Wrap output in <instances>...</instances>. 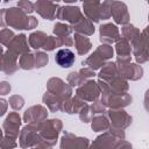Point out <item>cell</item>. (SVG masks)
<instances>
[{
	"instance_id": "obj_52",
	"label": "cell",
	"mask_w": 149,
	"mask_h": 149,
	"mask_svg": "<svg viewBox=\"0 0 149 149\" xmlns=\"http://www.w3.org/2000/svg\"><path fill=\"white\" fill-rule=\"evenodd\" d=\"M2 140V129H0V141Z\"/></svg>"
},
{
	"instance_id": "obj_18",
	"label": "cell",
	"mask_w": 149,
	"mask_h": 149,
	"mask_svg": "<svg viewBox=\"0 0 149 149\" xmlns=\"http://www.w3.org/2000/svg\"><path fill=\"white\" fill-rule=\"evenodd\" d=\"M34 9L45 20H54L56 17V13L58 9V3L51 1L38 0L34 3Z\"/></svg>"
},
{
	"instance_id": "obj_41",
	"label": "cell",
	"mask_w": 149,
	"mask_h": 149,
	"mask_svg": "<svg viewBox=\"0 0 149 149\" xmlns=\"http://www.w3.org/2000/svg\"><path fill=\"white\" fill-rule=\"evenodd\" d=\"M78 115H79V119L83 121V122H90L91 120H92V113H91V109H90V106L88 105H85L80 111H79V113H78Z\"/></svg>"
},
{
	"instance_id": "obj_3",
	"label": "cell",
	"mask_w": 149,
	"mask_h": 149,
	"mask_svg": "<svg viewBox=\"0 0 149 149\" xmlns=\"http://www.w3.org/2000/svg\"><path fill=\"white\" fill-rule=\"evenodd\" d=\"M63 128V123L58 119H51V120H44L41 122V127L38 130L40 137L42 141L49 143L50 146H55L58 134Z\"/></svg>"
},
{
	"instance_id": "obj_14",
	"label": "cell",
	"mask_w": 149,
	"mask_h": 149,
	"mask_svg": "<svg viewBox=\"0 0 149 149\" xmlns=\"http://www.w3.org/2000/svg\"><path fill=\"white\" fill-rule=\"evenodd\" d=\"M20 125H21V116L19 115V113L16 112H12L7 115L6 120L3 121V132H5V136H9L12 139H15L19 136V129H20Z\"/></svg>"
},
{
	"instance_id": "obj_12",
	"label": "cell",
	"mask_w": 149,
	"mask_h": 149,
	"mask_svg": "<svg viewBox=\"0 0 149 149\" xmlns=\"http://www.w3.org/2000/svg\"><path fill=\"white\" fill-rule=\"evenodd\" d=\"M56 17L58 20H64V21H68L72 24H76L84 16H83L81 10H80L79 7H77V6H64V7H59L57 9Z\"/></svg>"
},
{
	"instance_id": "obj_36",
	"label": "cell",
	"mask_w": 149,
	"mask_h": 149,
	"mask_svg": "<svg viewBox=\"0 0 149 149\" xmlns=\"http://www.w3.org/2000/svg\"><path fill=\"white\" fill-rule=\"evenodd\" d=\"M34 56H35V68H43L49 62V57L44 51H36Z\"/></svg>"
},
{
	"instance_id": "obj_47",
	"label": "cell",
	"mask_w": 149,
	"mask_h": 149,
	"mask_svg": "<svg viewBox=\"0 0 149 149\" xmlns=\"http://www.w3.org/2000/svg\"><path fill=\"white\" fill-rule=\"evenodd\" d=\"M10 88H12V86H10L9 83H7V81H1L0 83V94L1 95L8 94L10 92Z\"/></svg>"
},
{
	"instance_id": "obj_33",
	"label": "cell",
	"mask_w": 149,
	"mask_h": 149,
	"mask_svg": "<svg viewBox=\"0 0 149 149\" xmlns=\"http://www.w3.org/2000/svg\"><path fill=\"white\" fill-rule=\"evenodd\" d=\"M19 66L23 70H31L35 68V56L30 51L27 54H23L20 56L19 59Z\"/></svg>"
},
{
	"instance_id": "obj_1",
	"label": "cell",
	"mask_w": 149,
	"mask_h": 149,
	"mask_svg": "<svg viewBox=\"0 0 149 149\" xmlns=\"http://www.w3.org/2000/svg\"><path fill=\"white\" fill-rule=\"evenodd\" d=\"M38 24L37 19L34 16H28L19 7L3 8V28L12 27L14 29H34Z\"/></svg>"
},
{
	"instance_id": "obj_7",
	"label": "cell",
	"mask_w": 149,
	"mask_h": 149,
	"mask_svg": "<svg viewBox=\"0 0 149 149\" xmlns=\"http://www.w3.org/2000/svg\"><path fill=\"white\" fill-rule=\"evenodd\" d=\"M47 90L48 92H50L51 94L56 95L57 98H59L63 102L65 100H68L69 98H71L72 94V87L64 83L61 78H50L47 83Z\"/></svg>"
},
{
	"instance_id": "obj_29",
	"label": "cell",
	"mask_w": 149,
	"mask_h": 149,
	"mask_svg": "<svg viewBox=\"0 0 149 149\" xmlns=\"http://www.w3.org/2000/svg\"><path fill=\"white\" fill-rule=\"evenodd\" d=\"M43 102L48 106V108L51 112H59V111H62L63 101L59 98H57L56 95H54L50 92H48V91L43 95Z\"/></svg>"
},
{
	"instance_id": "obj_21",
	"label": "cell",
	"mask_w": 149,
	"mask_h": 149,
	"mask_svg": "<svg viewBox=\"0 0 149 149\" xmlns=\"http://www.w3.org/2000/svg\"><path fill=\"white\" fill-rule=\"evenodd\" d=\"M55 61H56V63H57L59 66H62V68H70V66H72V64L74 63L76 56H74V54H73L70 49L64 48V49H59V50L56 52Z\"/></svg>"
},
{
	"instance_id": "obj_30",
	"label": "cell",
	"mask_w": 149,
	"mask_h": 149,
	"mask_svg": "<svg viewBox=\"0 0 149 149\" xmlns=\"http://www.w3.org/2000/svg\"><path fill=\"white\" fill-rule=\"evenodd\" d=\"M121 31H122V38H125L130 45L140 37V34H141L140 30L133 24H125Z\"/></svg>"
},
{
	"instance_id": "obj_45",
	"label": "cell",
	"mask_w": 149,
	"mask_h": 149,
	"mask_svg": "<svg viewBox=\"0 0 149 149\" xmlns=\"http://www.w3.org/2000/svg\"><path fill=\"white\" fill-rule=\"evenodd\" d=\"M78 72H79L80 77H81L84 80H87L88 78H91V77H94V76H95L94 71H93V70H91L90 68H86V66H84L83 69H80Z\"/></svg>"
},
{
	"instance_id": "obj_5",
	"label": "cell",
	"mask_w": 149,
	"mask_h": 149,
	"mask_svg": "<svg viewBox=\"0 0 149 149\" xmlns=\"http://www.w3.org/2000/svg\"><path fill=\"white\" fill-rule=\"evenodd\" d=\"M100 91L104 93H112V94H126L128 91V83L125 78L120 74L112 78L108 81H98Z\"/></svg>"
},
{
	"instance_id": "obj_27",
	"label": "cell",
	"mask_w": 149,
	"mask_h": 149,
	"mask_svg": "<svg viewBox=\"0 0 149 149\" xmlns=\"http://www.w3.org/2000/svg\"><path fill=\"white\" fill-rule=\"evenodd\" d=\"M74 45L77 49L78 55H85L91 50V41L88 40V37L80 35V34H74Z\"/></svg>"
},
{
	"instance_id": "obj_39",
	"label": "cell",
	"mask_w": 149,
	"mask_h": 149,
	"mask_svg": "<svg viewBox=\"0 0 149 149\" xmlns=\"http://www.w3.org/2000/svg\"><path fill=\"white\" fill-rule=\"evenodd\" d=\"M100 20H107L111 17V1H104L100 2Z\"/></svg>"
},
{
	"instance_id": "obj_19",
	"label": "cell",
	"mask_w": 149,
	"mask_h": 149,
	"mask_svg": "<svg viewBox=\"0 0 149 149\" xmlns=\"http://www.w3.org/2000/svg\"><path fill=\"white\" fill-rule=\"evenodd\" d=\"M48 116V111L42 105H35L29 107L23 114V121L27 123L44 121Z\"/></svg>"
},
{
	"instance_id": "obj_50",
	"label": "cell",
	"mask_w": 149,
	"mask_h": 149,
	"mask_svg": "<svg viewBox=\"0 0 149 149\" xmlns=\"http://www.w3.org/2000/svg\"><path fill=\"white\" fill-rule=\"evenodd\" d=\"M116 149H133V147H132V144L129 143V142H127V141H121L119 144H118V147H116Z\"/></svg>"
},
{
	"instance_id": "obj_4",
	"label": "cell",
	"mask_w": 149,
	"mask_h": 149,
	"mask_svg": "<svg viewBox=\"0 0 149 149\" xmlns=\"http://www.w3.org/2000/svg\"><path fill=\"white\" fill-rule=\"evenodd\" d=\"M41 122L28 123L26 127L22 128V130L20 133V140H19L21 148H23V149L33 148L41 141V137H40V134H38Z\"/></svg>"
},
{
	"instance_id": "obj_40",
	"label": "cell",
	"mask_w": 149,
	"mask_h": 149,
	"mask_svg": "<svg viewBox=\"0 0 149 149\" xmlns=\"http://www.w3.org/2000/svg\"><path fill=\"white\" fill-rule=\"evenodd\" d=\"M59 47V41H58V37H55V36H48L44 45L42 47L45 51H52L54 49L58 48Z\"/></svg>"
},
{
	"instance_id": "obj_38",
	"label": "cell",
	"mask_w": 149,
	"mask_h": 149,
	"mask_svg": "<svg viewBox=\"0 0 149 149\" xmlns=\"http://www.w3.org/2000/svg\"><path fill=\"white\" fill-rule=\"evenodd\" d=\"M8 102H9V106L13 109L17 111V109H21L22 106L24 105V99L21 95H19V94H14V95H12L9 98V101Z\"/></svg>"
},
{
	"instance_id": "obj_25",
	"label": "cell",
	"mask_w": 149,
	"mask_h": 149,
	"mask_svg": "<svg viewBox=\"0 0 149 149\" xmlns=\"http://www.w3.org/2000/svg\"><path fill=\"white\" fill-rule=\"evenodd\" d=\"M71 27H72V30L76 31V34H80L84 36H90L94 33L93 23L90 20H87L86 17H83L79 22H77L76 24H73Z\"/></svg>"
},
{
	"instance_id": "obj_35",
	"label": "cell",
	"mask_w": 149,
	"mask_h": 149,
	"mask_svg": "<svg viewBox=\"0 0 149 149\" xmlns=\"http://www.w3.org/2000/svg\"><path fill=\"white\" fill-rule=\"evenodd\" d=\"M14 33L9 29V28H3L0 30V44L1 45H6L8 47V44L12 42V40L14 38Z\"/></svg>"
},
{
	"instance_id": "obj_32",
	"label": "cell",
	"mask_w": 149,
	"mask_h": 149,
	"mask_svg": "<svg viewBox=\"0 0 149 149\" xmlns=\"http://www.w3.org/2000/svg\"><path fill=\"white\" fill-rule=\"evenodd\" d=\"M91 127L94 132H102V130H107L111 126L108 119L105 115H97L94 118H92L91 120Z\"/></svg>"
},
{
	"instance_id": "obj_28",
	"label": "cell",
	"mask_w": 149,
	"mask_h": 149,
	"mask_svg": "<svg viewBox=\"0 0 149 149\" xmlns=\"http://www.w3.org/2000/svg\"><path fill=\"white\" fill-rule=\"evenodd\" d=\"M118 74H119V72H118V69H116L115 63L108 62V63H106L102 66V69L100 70V72H99L98 76H99V80H101V81H108L112 78L116 77Z\"/></svg>"
},
{
	"instance_id": "obj_15",
	"label": "cell",
	"mask_w": 149,
	"mask_h": 149,
	"mask_svg": "<svg viewBox=\"0 0 149 149\" xmlns=\"http://www.w3.org/2000/svg\"><path fill=\"white\" fill-rule=\"evenodd\" d=\"M121 141L123 140H119L118 137L113 136L111 133L106 132L99 135L93 141V143L88 147V149H116L118 144Z\"/></svg>"
},
{
	"instance_id": "obj_2",
	"label": "cell",
	"mask_w": 149,
	"mask_h": 149,
	"mask_svg": "<svg viewBox=\"0 0 149 149\" xmlns=\"http://www.w3.org/2000/svg\"><path fill=\"white\" fill-rule=\"evenodd\" d=\"M113 48L107 44H101L95 49V51L88 56L85 61H83V65H86V68H90L91 70H98L101 66L106 64V61L112 58L113 56Z\"/></svg>"
},
{
	"instance_id": "obj_9",
	"label": "cell",
	"mask_w": 149,
	"mask_h": 149,
	"mask_svg": "<svg viewBox=\"0 0 149 149\" xmlns=\"http://www.w3.org/2000/svg\"><path fill=\"white\" fill-rule=\"evenodd\" d=\"M100 101L105 106L109 107L111 109H121L132 102V97L128 93H126V94H112V93H104L102 92Z\"/></svg>"
},
{
	"instance_id": "obj_48",
	"label": "cell",
	"mask_w": 149,
	"mask_h": 149,
	"mask_svg": "<svg viewBox=\"0 0 149 149\" xmlns=\"http://www.w3.org/2000/svg\"><path fill=\"white\" fill-rule=\"evenodd\" d=\"M58 41H59V47H71L73 44V40L72 37L68 36V37H58Z\"/></svg>"
},
{
	"instance_id": "obj_24",
	"label": "cell",
	"mask_w": 149,
	"mask_h": 149,
	"mask_svg": "<svg viewBox=\"0 0 149 149\" xmlns=\"http://www.w3.org/2000/svg\"><path fill=\"white\" fill-rule=\"evenodd\" d=\"M86 105V102L81 99H79L78 97H73V98H69L68 100H65L63 102L62 106V111L66 112L68 114H74V113H79V111Z\"/></svg>"
},
{
	"instance_id": "obj_13",
	"label": "cell",
	"mask_w": 149,
	"mask_h": 149,
	"mask_svg": "<svg viewBox=\"0 0 149 149\" xmlns=\"http://www.w3.org/2000/svg\"><path fill=\"white\" fill-rule=\"evenodd\" d=\"M107 115L111 120V126L114 128L125 129L132 123V116L123 109H109L107 112Z\"/></svg>"
},
{
	"instance_id": "obj_11",
	"label": "cell",
	"mask_w": 149,
	"mask_h": 149,
	"mask_svg": "<svg viewBox=\"0 0 149 149\" xmlns=\"http://www.w3.org/2000/svg\"><path fill=\"white\" fill-rule=\"evenodd\" d=\"M90 141L86 137L76 136L72 133H65L61 139V149H88Z\"/></svg>"
},
{
	"instance_id": "obj_53",
	"label": "cell",
	"mask_w": 149,
	"mask_h": 149,
	"mask_svg": "<svg viewBox=\"0 0 149 149\" xmlns=\"http://www.w3.org/2000/svg\"><path fill=\"white\" fill-rule=\"evenodd\" d=\"M30 149H41L38 146H35V147H33V148H30Z\"/></svg>"
},
{
	"instance_id": "obj_44",
	"label": "cell",
	"mask_w": 149,
	"mask_h": 149,
	"mask_svg": "<svg viewBox=\"0 0 149 149\" xmlns=\"http://www.w3.org/2000/svg\"><path fill=\"white\" fill-rule=\"evenodd\" d=\"M105 108H106V106H105L101 101H98V100L93 101V104L90 106V109H91L92 115H93V114H100V113H104V112H105Z\"/></svg>"
},
{
	"instance_id": "obj_23",
	"label": "cell",
	"mask_w": 149,
	"mask_h": 149,
	"mask_svg": "<svg viewBox=\"0 0 149 149\" xmlns=\"http://www.w3.org/2000/svg\"><path fill=\"white\" fill-rule=\"evenodd\" d=\"M17 56H15L14 54H12L10 51H6L3 54V65H2V71L6 74H12L14 73L17 69H19V64H17Z\"/></svg>"
},
{
	"instance_id": "obj_10",
	"label": "cell",
	"mask_w": 149,
	"mask_h": 149,
	"mask_svg": "<svg viewBox=\"0 0 149 149\" xmlns=\"http://www.w3.org/2000/svg\"><path fill=\"white\" fill-rule=\"evenodd\" d=\"M132 50L136 58V62L142 64L148 61V37H147V28L140 34V37L130 45Z\"/></svg>"
},
{
	"instance_id": "obj_31",
	"label": "cell",
	"mask_w": 149,
	"mask_h": 149,
	"mask_svg": "<svg viewBox=\"0 0 149 149\" xmlns=\"http://www.w3.org/2000/svg\"><path fill=\"white\" fill-rule=\"evenodd\" d=\"M47 38H48V36H47L45 33H43V31H34L28 37L29 45L37 50V49H40V48H42L44 45Z\"/></svg>"
},
{
	"instance_id": "obj_34",
	"label": "cell",
	"mask_w": 149,
	"mask_h": 149,
	"mask_svg": "<svg viewBox=\"0 0 149 149\" xmlns=\"http://www.w3.org/2000/svg\"><path fill=\"white\" fill-rule=\"evenodd\" d=\"M72 31L73 30L71 26H68L62 22H58L54 26V34L56 35V37H68Z\"/></svg>"
},
{
	"instance_id": "obj_20",
	"label": "cell",
	"mask_w": 149,
	"mask_h": 149,
	"mask_svg": "<svg viewBox=\"0 0 149 149\" xmlns=\"http://www.w3.org/2000/svg\"><path fill=\"white\" fill-rule=\"evenodd\" d=\"M8 51L14 54L15 56H21L23 54L29 52V47H28V40L24 34H20L14 36L12 42L8 44Z\"/></svg>"
},
{
	"instance_id": "obj_42",
	"label": "cell",
	"mask_w": 149,
	"mask_h": 149,
	"mask_svg": "<svg viewBox=\"0 0 149 149\" xmlns=\"http://www.w3.org/2000/svg\"><path fill=\"white\" fill-rule=\"evenodd\" d=\"M17 146L15 139H12L9 136H3L0 141V148L1 149H14Z\"/></svg>"
},
{
	"instance_id": "obj_16",
	"label": "cell",
	"mask_w": 149,
	"mask_h": 149,
	"mask_svg": "<svg viewBox=\"0 0 149 149\" xmlns=\"http://www.w3.org/2000/svg\"><path fill=\"white\" fill-rule=\"evenodd\" d=\"M99 33H100V41L102 42V44L109 45L114 42L116 43L121 38L118 27L113 23L101 24L99 28Z\"/></svg>"
},
{
	"instance_id": "obj_22",
	"label": "cell",
	"mask_w": 149,
	"mask_h": 149,
	"mask_svg": "<svg viewBox=\"0 0 149 149\" xmlns=\"http://www.w3.org/2000/svg\"><path fill=\"white\" fill-rule=\"evenodd\" d=\"M100 2L94 1V2H84L83 3V9L86 15V19L90 20L91 22H99L100 21Z\"/></svg>"
},
{
	"instance_id": "obj_49",
	"label": "cell",
	"mask_w": 149,
	"mask_h": 149,
	"mask_svg": "<svg viewBox=\"0 0 149 149\" xmlns=\"http://www.w3.org/2000/svg\"><path fill=\"white\" fill-rule=\"evenodd\" d=\"M7 107H8V102L5 99H0V116H2L6 113Z\"/></svg>"
},
{
	"instance_id": "obj_26",
	"label": "cell",
	"mask_w": 149,
	"mask_h": 149,
	"mask_svg": "<svg viewBox=\"0 0 149 149\" xmlns=\"http://www.w3.org/2000/svg\"><path fill=\"white\" fill-rule=\"evenodd\" d=\"M115 50L118 54V59L119 61H129L130 62V52H132V47L130 44L125 40L120 38L116 44H115Z\"/></svg>"
},
{
	"instance_id": "obj_6",
	"label": "cell",
	"mask_w": 149,
	"mask_h": 149,
	"mask_svg": "<svg viewBox=\"0 0 149 149\" xmlns=\"http://www.w3.org/2000/svg\"><path fill=\"white\" fill-rule=\"evenodd\" d=\"M100 93L101 91L98 83L94 80L87 79L77 87L76 97H78L84 101H95L99 98Z\"/></svg>"
},
{
	"instance_id": "obj_51",
	"label": "cell",
	"mask_w": 149,
	"mask_h": 149,
	"mask_svg": "<svg viewBox=\"0 0 149 149\" xmlns=\"http://www.w3.org/2000/svg\"><path fill=\"white\" fill-rule=\"evenodd\" d=\"M3 49L2 45L0 44V71H2V65H3Z\"/></svg>"
},
{
	"instance_id": "obj_37",
	"label": "cell",
	"mask_w": 149,
	"mask_h": 149,
	"mask_svg": "<svg viewBox=\"0 0 149 149\" xmlns=\"http://www.w3.org/2000/svg\"><path fill=\"white\" fill-rule=\"evenodd\" d=\"M66 80H68V84H69L71 87H73V86H79L80 84H83V83L85 81V80L80 77L79 72H71V73H69Z\"/></svg>"
},
{
	"instance_id": "obj_43",
	"label": "cell",
	"mask_w": 149,
	"mask_h": 149,
	"mask_svg": "<svg viewBox=\"0 0 149 149\" xmlns=\"http://www.w3.org/2000/svg\"><path fill=\"white\" fill-rule=\"evenodd\" d=\"M17 7L20 8V9H22L27 15L28 14H30V13H33L35 9H34V3L33 2H30V1H19L17 2Z\"/></svg>"
},
{
	"instance_id": "obj_46",
	"label": "cell",
	"mask_w": 149,
	"mask_h": 149,
	"mask_svg": "<svg viewBox=\"0 0 149 149\" xmlns=\"http://www.w3.org/2000/svg\"><path fill=\"white\" fill-rule=\"evenodd\" d=\"M107 130H108V133H111L113 136L118 137L119 140H125V132H123V129H119V128H114V127L109 126V128H108Z\"/></svg>"
},
{
	"instance_id": "obj_17",
	"label": "cell",
	"mask_w": 149,
	"mask_h": 149,
	"mask_svg": "<svg viewBox=\"0 0 149 149\" xmlns=\"http://www.w3.org/2000/svg\"><path fill=\"white\" fill-rule=\"evenodd\" d=\"M111 16H113L118 24H128L129 14L126 3L121 1H111Z\"/></svg>"
},
{
	"instance_id": "obj_8",
	"label": "cell",
	"mask_w": 149,
	"mask_h": 149,
	"mask_svg": "<svg viewBox=\"0 0 149 149\" xmlns=\"http://www.w3.org/2000/svg\"><path fill=\"white\" fill-rule=\"evenodd\" d=\"M115 65H116L119 74L122 78H125L126 80L127 79L137 80L142 77L143 69L137 64H132L129 61H119V59H116Z\"/></svg>"
}]
</instances>
